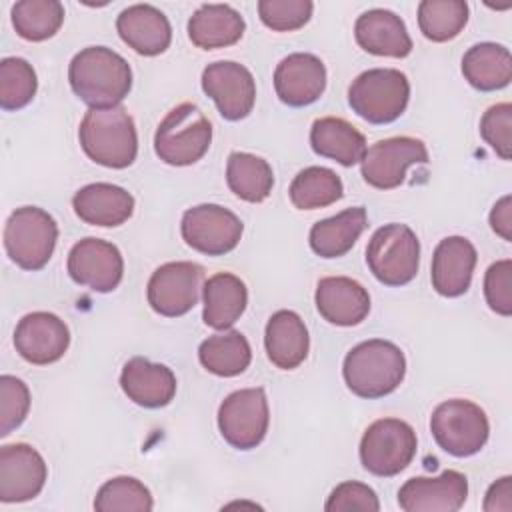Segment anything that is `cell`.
<instances>
[{
  "label": "cell",
  "mask_w": 512,
  "mask_h": 512,
  "mask_svg": "<svg viewBox=\"0 0 512 512\" xmlns=\"http://www.w3.org/2000/svg\"><path fill=\"white\" fill-rule=\"evenodd\" d=\"M428 150L422 140L412 136H394L374 142L366 148L360 164L366 184L378 190L398 188L410 166L426 164Z\"/></svg>",
  "instance_id": "cell-13"
},
{
  "label": "cell",
  "mask_w": 512,
  "mask_h": 512,
  "mask_svg": "<svg viewBox=\"0 0 512 512\" xmlns=\"http://www.w3.org/2000/svg\"><path fill=\"white\" fill-rule=\"evenodd\" d=\"M344 194L340 176L324 166H308L300 170L288 190L290 202L298 210H316L334 204Z\"/></svg>",
  "instance_id": "cell-34"
},
{
  "label": "cell",
  "mask_w": 512,
  "mask_h": 512,
  "mask_svg": "<svg viewBox=\"0 0 512 512\" xmlns=\"http://www.w3.org/2000/svg\"><path fill=\"white\" fill-rule=\"evenodd\" d=\"M124 44L142 56H158L172 42V28L164 12L152 4H132L116 18Z\"/></svg>",
  "instance_id": "cell-23"
},
{
  "label": "cell",
  "mask_w": 512,
  "mask_h": 512,
  "mask_svg": "<svg viewBox=\"0 0 512 512\" xmlns=\"http://www.w3.org/2000/svg\"><path fill=\"white\" fill-rule=\"evenodd\" d=\"M38 88L36 72L24 58H4L0 62V106L20 110L34 98Z\"/></svg>",
  "instance_id": "cell-38"
},
{
  "label": "cell",
  "mask_w": 512,
  "mask_h": 512,
  "mask_svg": "<svg viewBox=\"0 0 512 512\" xmlns=\"http://www.w3.org/2000/svg\"><path fill=\"white\" fill-rule=\"evenodd\" d=\"M204 268L196 262L178 260L158 266L148 280V304L166 318H178L190 312L204 288Z\"/></svg>",
  "instance_id": "cell-10"
},
{
  "label": "cell",
  "mask_w": 512,
  "mask_h": 512,
  "mask_svg": "<svg viewBox=\"0 0 512 512\" xmlns=\"http://www.w3.org/2000/svg\"><path fill=\"white\" fill-rule=\"evenodd\" d=\"M462 74L480 92L500 90L512 80L510 50L496 42L474 44L462 56Z\"/></svg>",
  "instance_id": "cell-31"
},
{
  "label": "cell",
  "mask_w": 512,
  "mask_h": 512,
  "mask_svg": "<svg viewBox=\"0 0 512 512\" xmlns=\"http://www.w3.org/2000/svg\"><path fill=\"white\" fill-rule=\"evenodd\" d=\"M68 82L90 108H114L132 88V70L118 52L106 46H88L70 60Z\"/></svg>",
  "instance_id": "cell-1"
},
{
  "label": "cell",
  "mask_w": 512,
  "mask_h": 512,
  "mask_svg": "<svg viewBox=\"0 0 512 512\" xmlns=\"http://www.w3.org/2000/svg\"><path fill=\"white\" fill-rule=\"evenodd\" d=\"M326 88V66L310 52H294L282 58L274 70V90L280 102L302 108L316 102Z\"/></svg>",
  "instance_id": "cell-19"
},
{
  "label": "cell",
  "mask_w": 512,
  "mask_h": 512,
  "mask_svg": "<svg viewBox=\"0 0 512 512\" xmlns=\"http://www.w3.org/2000/svg\"><path fill=\"white\" fill-rule=\"evenodd\" d=\"M366 264L374 278L386 286H404L414 280L420 266V242L406 224L378 228L366 246Z\"/></svg>",
  "instance_id": "cell-7"
},
{
  "label": "cell",
  "mask_w": 512,
  "mask_h": 512,
  "mask_svg": "<svg viewBox=\"0 0 512 512\" xmlns=\"http://www.w3.org/2000/svg\"><path fill=\"white\" fill-rule=\"evenodd\" d=\"M200 364L216 376H238L252 362V350L244 334L228 330L206 338L198 348Z\"/></svg>",
  "instance_id": "cell-33"
},
{
  "label": "cell",
  "mask_w": 512,
  "mask_h": 512,
  "mask_svg": "<svg viewBox=\"0 0 512 512\" xmlns=\"http://www.w3.org/2000/svg\"><path fill=\"white\" fill-rule=\"evenodd\" d=\"M204 312L202 320L214 330H228L246 310L248 290L246 284L230 274L218 272L204 282Z\"/></svg>",
  "instance_id": "cell-28"
},
{
  "label": "cell",
  "mask_w": 512,
  "mask_h": 512,
  "mask_svg": "<svg viewBox=\"0 0 512 512\" xmlns=\"http://www.w3.org/2000/svg\"><path fill=\"white\" fill-rule=\"evenodd\" d=\"M324 510H328V512H348V510L378 512L380 502H378L376 492L368 484H362L356 480H346L330 492V496L324 504Z\"/></svg>",
  "instance_id": "cell-43"
},
{
  "label": "cell",
  "mask_w": 512,
  "mask_h": 512,
  "mask_svg": "<svg viewBox=\"0 0 512 512\" xmlns=\"http://www.w3.org/2000/svg\"><path fill=\"white\" fill-rule=\"evenodd\" d=\"M210 142V120L196 104L182 102L158 124L154 134V152L170 166H190L208 152Z\"/></svg>",
  "instance_id": "cell-4"
},
{
  "label": "cell",
  "mask_w": 512,
  "mask_h": 512,
  "mask_svg": "<svg viewBox=\"0 0 512 512\" xmlns=\"http://www.w3.org/2000/svg\"><path fill=\"white\" fill-rule=\"evenodd\" d=\"M64 22V6L58 0H20L12 6L16 34L30 42L52 38Z\"/></svg>",
  "instance_id": "cell-35"
},
{
  "label": "cell",
  "mask_w": 512,
  "mask_h": 512,
  "mask_svg": "<svg viewBox=\"0 0 512 512\" xmlns=\"http://www.w3.org/2000/svg\"><path fill=\"white\" fill-rule=\"evenodd\" d=\"M68 344V326L52 312H30L20 318L14 330L16 352L36 366L60 360L68 350Z\"/></svg>",
  "instance_id": "cell-18"
},
{
  "label": "cell",
  "mask_w": 512,
  "mask_h": 512,
  "mask_svg": "<svg viewBox=\"0 0 512 512\" xmlns=\"http://www.w3.org/2000/svg\"><path fill=\"white\" fill-rule=\"evenodd\" d=\"M468 498V478L458 470L440 476H414L398 490V506L404 512H456Z\"/></svg>",
  "instance_id": "cell-17"
},
{
  "label": "cell",
  "mask_w": 512,
  "mask_h": 512,
  "mask_svg": "<svg viewBox=\"0 0 512 512\" xmlns=\"http://www.w3.org/2000/svg\"><path fill=\"white\" fill-rule=\"evenodd\" d=\"M368 216L362 206L346 208L340 214L320 220L310 228V248L320 258H340L352 250L364 228Z\"/></svg>",
  "instance_id": "cell-30"
},
{
  "label": "cell",
  "mask_w": 512,
  "mask_h": 512,
  "mask_svg": "<svg viewBox=\"0 0 512 512\" xmlns=\"http://www.w3.org/2000/svg\"><path fill=\"white\" fill-rule=\"evenodd\" d=\"M84 154L106 168H126L136 160L138 134L124 106L90 108L78 128Z\"/></svg>",
  "instance_id": "cell-3"
},
{
  "label": "cell",
  "mask_w": 512,
  "mask_h": 512,
  "mask_svg": "<svg viewBox=\"0 0 512 512\" xmlns=\"http://www.w3.org/2000/svg\"><path fill=\"white\" fill-rule=\"evenodd\" d=\"M490 228L506 242L512 240V196H502L490 212Z\"/></svg>",
  "instance_id": "cell-45"
},
{
  "label": "cell",
  "mask_w": 512,
  "mask_h": 512,
  "mask_svg": "<svg viewBox=\"0 0 512 512\" xmlns=\"http://www.w3.org/2000/svg\"><path fill=\"white\" fill-rule=\"evenodd\" d=\"M120 388L128 400L142 408H162L176 394V376L164 364L134 356L120 372Z\"/></svg>",
  "instance_id": "cell-22"
},
{
  "label": "cell",
  "mask_w": 512,
  "mask_h": 512,
  "mask_svg": "<svg viewBox=\"0 0 512 512\" xmlns=\"http://www.w3.org/2000/svg\"><path fill=\"white\" fill-rule=\"evenodd\" d=\"M480 136L502 158L512 156V104L500 102L490 106L480 120Z\"/></svg>",
  "instance_id": "cell-41"
},
{
  "label": "cell",
  "mask_w": 512,
  "mask_h": 512,
  "mask_svg": "<svg viewBox=\"0 0 512 512\" xmlns=\"http://www.w3.org/2000/svg\"><path fill=\"white\" fill-rule=\"evenodd\" d=\"M310 146L318 156L354 166L366 152V138L344 118L324 116L314 120L310 128Z\"/></svg>",
  "instance_id": "cell-29"
},
{
  "label": "cell",
  "mask_w": 512,
  "mask_h": 512,
  "mask_svg": "<svg viewBox=\"0 0 512 512\" xmlns=\"http://www.w3.org/2000/svg\"><path fill=\"white\" fill-rule=\"evenodd\" d=\"M468 22V4L462 0H424L418 4V26L424 38L448 42Z\"/></svg>",
  "instance_id": "cell-36"
},
{
  "label": "cell",
  "mask_w": 512,
  "mask_h": 512,
  "mask_svg": "<svg viewBox=\"0 0 512 512\" xmlns=\"http://www.w3.org/2000/svg\"><path fill=\"white\" fill-rule=\"evenodd\" d=\"M244 30V18L228 4H202L188 20V36L202 50L232 46Z\"/></svg>",
  "instance_id": "cell-27"
},
{
  "label": "cell",
  "mask_w": 512,
  "mask_h": 512,
  "mask_svg": "<svg viewBox=\"0 0 512 512\" xmlns=\"http://www.w3.org/2000/svg\"><path fill=\"white\" fill-rule=\"evenodd\" d=\"M418 438L414 428L400 418L372 422L360 440V462L374 476H396L414 460Z\"/></svg>",
  "instance_id": "cell-9"
},
{
  "label": "cell",
  "mask_w": 512,
  "mask_h": 512,
  "mask_svg": "<svg viewBox=\"0 0 512 512\" xmlns=\"http://www.w3.org/2000/svg\"><path fill=\"white\" fill-rule=\"evenodd\" d=\"M430 432L436 444L456 456L468 458L484 448L490 434L486 412L464 398L438 404L430 416Z\"/></svg>",
  "instance_id": "cell-8"
},
{
  "label": "cell",
  "mask_w": 512,
  "mask_h": 512,
  "mask_svg": "<svg viewBox=\"0 0 512 512\" xmlns=\"http://www.w3.org/2000/svg\"><path fill=\"white\" fill-rule=\"evenodd\" d=\"M72 208L86 224L114 228L132 216L134 196L116 184L94 182L74 194Z\"/></svg>",
  "instance_id": "cell-25"
},
{
  "label": "cell",
  "mask_w": 512,
  "mask_h": 512,
  "mask_svg": "<svg viewBox=\"0 0 512 512\" xmlns=\"http://www.w3.org/2000/svg\"><path fill=\"white\" fill-rule=\"evenodd\" d=\"M410 100V82L396 68H372L358 74L348 88L350 108L370 124L398 120Z\"/></svg>",
  "instance_id": "cell-5"
},
{
  "label": "cell",
  "mask_w": 512,
  "mask_h": 512,
  "mask_svg": "<svg viewBox=\"0 0 512 512\" xmlns=\"http://www.w3.org/2000/svg\"><path fill=\"white\" fill-rule=\"evenodd\" d=\"M484 512H510L512 510V476H502L490 484L484 504Z\"/></svg>",
  "instance_id": "cell-44"
},
{
  "label": "cell",
  "mask_w": 512,
  "mask_h": 512,
  "mask_svg": "<svg viewBox=\"0 0 512 512\" xmlns=\"http://www.w3.org/2000/svg\"><path fill=\"white\" fill-rule=\"evenodd\" d=\"M70 278L94 292H112L124 276V260L120 250L100 238H84L76 242L66 262Z\"/></svg>",
  "instance_id": "cell-15"
},
{
  "label": "cell",
  "mask_w": 512,
  "mask_h": 512,
  "mask_svg": "<svg viewBox=\"0 0 512 512\" xmlns=\"http://www.w3.org/2000/svg\"><path fill=\"white\" fill-rule=\"evenodd\" d=\"M228 188L244 202L258 204L266 200L274 186L272 166L254 154L232 152L226 162Z\"/></svg>",
  "instance_id": "cell-32"
},
{
  "label": "cell",
  "mask_w": 512,
  "mask_h": 512,
  "mask_svg": "<svg viewBox=\"0 0 512 512\" xmlns=\"http://www.w3.org/2000/svg\"><path fill=\"white\" fill-rule=\"evenodd\" d=\"M478 254L474 244L464 236H448L440 240L432 256V288L446 298L468 292Z\"/></svg>",
  "instance_id": "cell-20"
},
{
  "label": "cell",
  "mask_w": 512,
  "mask_h": 512,
  "mask_svg": "<svg viewBox=\"0 0 512 512\" xmlns=\"http://www.w3.org/2000/svg\"><path fill=\"white\" fill-rule=\"evenodd\" d=\"M484 296L490 306L500 316L512 314V260L504 258L488 266L484 276Z\"/></svg>",
  "instance_id": "cell-42"
},
{
  "label": "cell",
  "mask_w": 512,
  "mask_h": 512,
  "mask_svg": "<svg viewBox=\"0 0 512 512\" xmlns=\"http://www.w3.org/2000/svg\"><path fill=\"white\" fill-rule=\"evenodd\" d=\"M354 36L362 50L374 56L404 58L412 52V38L406 24L392 10L372 8L358 16Z\"/></svg>",
  "instance_id": "cell-24"
},
{
  "label": "cell",
  "mask_w": 512,
  "mask_h": 512,
  "mask_svg": "<svg viewBox=\"0 0 512 512\" xmlns=\"http://www.w3.org/2000/svg\"><path fill=\"white\" fill-rule=\"evenodd\" d=\"M264 346L268 360L280 370L298 368L310 348V338L304 320L292 310L274 312L264 330Z\"/></svg>",
  "instance_id": "cell-26"
},
{
  "label": "cell",
  "mask_w": 512,
  "mask_h": 512,
  "mask_svg": "<svg viewBox=\"0 0 512 512\" xmlns=\"http://www.w3.org/2000/svg\"><path fill=\"white\" fill-rule=\"evenodd\" d=\"M318 314L336 326H356L370 312L368 290L348 276H326L316 286Z\"/></svg>",
  "instance_id": "cell-21"
},
{
  "label": "cell",
  "mask_w": 512,
  "mask_h": 512,
  "mask_svg": "<svg viewBox=\"0 0 512 512\" xmlns=\"http://www.w3.org/2000/svg\"><path fill=\"white\" fill-rule=\"evenodd\" d=\"M310 0H260L258 16L264 26L276 32H292L302 28L312 16Z\"/></svg>",
  "instance_id": "cell-39"
},
{
  "label": "cell",
  "mask_w": 512,
  "mask_h": 512,
  "mask_svg": "<svg viewBox=\"0 0 512 512\" xmlns=\"http://www.w3.org/2000/svg\"><path fill=\"white\" fill-rule=\"evenodd\" d=\"M94 508L98 512H116V510H142L148 512L154 508L150 490L132 476H116L104 482L96 494Z\"/></svg>",
  "instance_id": "cell-37"
},
{
  "label": "cell",
  "mask_w": 512,
  "mask_h": 512,
  "mask_svg": "<svg viewBox=\"0 0 512 512\" xmlns=\"http://www.w3.org/2000/svg\"><path fill=\"white\" fill-rule=\"evenodd\" d=\"M184 242L200 254L222 256L232 252L244 232L242 220L220 204L188 208L180 222Z\"/></svg>",
  "instance_id": "cell-12"
},
{
  "label": "cell",
  "mask_w": 512,
  "mask_h": 512,
  "mask_svg": "<svg viewBox=\"0 0 512 512\" xmlns=\"http://www.w3.org/2000/svg\"><path fill=\"white\" fill-rule=\"evenodd\" d=\"M202 90L214 100L220 116L230 122L246 118L256 102L252 72L232 60L208 64L202 72Z\"/></svg>",
  "instance_id": "cell-14"
},
{
  "label": "cell",
  "mask_w": 512,
  "mask_h": 512,
  "mask_svg": "<svg viewBox=\"0 0 512 512\" xmlns=\"http://www.w3.org/2000/svg\"><path fill=\"white\" fill-rule=\"evenodd\" d=\"M404 352L388 340L372 338L354 346L342 364L348 390L360 398H382L392 394L404 380Z\"/></svg>",
  "instance_id": "cell-2"
},
{
  "label": "cell",
  "mask_w": 512,
  "mask_h": 512,
  "mask_svg": "<svg viewBox=\"0 0 512 512\" xmlns=\"http://www.w3.org/2000/svg\"><path fill=\"white\" fill-rule=\"evenodd\" d=\"M48 478L44 458L24 442L0 448V502H26L36 498Z\"/></svg>",
  "instance_id": "cell-16"
},
{
  "label": "cell",
  "mask_w": 512,
  "mask_h": 512,
  "mask_svg": "<svg viewBox=\"0 0 512 512\" xmlns=\"http://www.w3.org/2000/svg\"><path fill=\"white\" fill-rule=\"evenodd\" d=\"M30 410L28 386L10 374L0 376V436H8L18 428Z\"/></svg>",
  "instance_id": "cell-40"
},
{
  "label": "cell",
  "mask_w": 512,
  "mask_h": 512,
  "mask_svg": "<svg viewBox=\"0 0 512 512\" xmlns=\"http://www.w3.org/2000/svg\"><path fill=\"white\" fill-rule=\"evenodd\" d=\"M270 424L264 388H242L228 394L218 408V428L222 438L238 450L256 448Z\"/></svg>",
  "instance_id": "cell-11"
},
{
  "label": "cell",
  "mask_w": 512,
  "mask_h": 512,
  "mask_svg": "<svg viewBox=\"0 0 512 512\" xmlns=\"http://www.w3.org/2000/svg\"><path fill=\"white\" fill-rule=\"evenodd\" d=\"M58 240L56 220L38 206L16 208L4 226V248L14 264L40 270L52 258Z\"/></svg>",
  "instance_id": "cell-6"
}]
</instances>
